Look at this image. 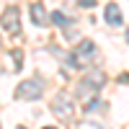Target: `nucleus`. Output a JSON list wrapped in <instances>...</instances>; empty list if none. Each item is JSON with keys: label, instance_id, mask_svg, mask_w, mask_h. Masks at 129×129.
<instances>
[{"label": "nucleus", "instance_id": "obj_1", "mask_svg": "<svg viewBox=\"0 0 129 129\" xmlns=\"http://www.w3.org/2000/svg\"><path fill=\"white\" fill-rule=\"evenodd\" d=\"M16 98H21V101H36V98H41V83H36V80H23V83H18Z\"/></svg>", "mask_w": 129, "mask_h": 129}, {"label": "nucleus", "instance_id": "obj_2", "mask_svg": "<svg viewBox=\"0 0 129 129\" xmlns=\"http://www.w3.org/2000/svg\"><path fill=\"white\" fill-rule=\"evenodd\" d=\"M0 26H3L5 31H10V34H16V31L21 28V10L18 8H5L3 16H0Z\"/></svg>", "mask_w": 129, "mask_h": 129}, {"label": "nucleus", "instance_id": "obj_3", "mask_svg": "<svg viewBox=\"0 0 129 129\" xmlns=\"http://www.w3.org/2000/svg\"><path fill=\"white\" fill-rule=\"evenodd\" d=\"M52 109H54V114H59L62 119H70L72 111H75V106H72V98L67 93H57V98L54 103H52Z\"/></svg>", "mask_w": 129, "mask_h": 129}, {"label": "nucleus", "instance_id": "obj_4", "mask_svg": "<svg viewBox=\"0 0 129 129\" xmlns=\"http://www.w3.org/2000/svg\"><path fill=\"white\" fill-rule=\"evenodd\" d=\"M93 54H95V44H93L90 39H83V41H80V47H78V52H75V59H72V62H75V64H80L83 59H90Z\"/></svg>", "mask_w": 129, "mask_h": 129}, {"label": "nucleus", "instance_id": "obj_5", "mask_svg": "<svg viewBox=\"0 0 129 129\" xmlns=\"http://www.w3.org/2000/svg\"><path fill=\"white\" fill-rule=\"evenodd\" d=\"M103 16H106V21H109L111 26H121L124 23V16H121V10H119V5L116 3H109L103 8Z\"/></svg>", "mask_w": 129, "mask_h": 129}, {"label": "nucleus", "instance_id": "obj_6", "mask_svg": "<svg viewBox=\"0 0 129 129\" xmlns=\"http://www.w3.org/2000/svg\"><path fill=\"white\" fill-rule=\"evenodd\" d=\"M31 21H34L36 26H44V23H47V10H44L41 3H34V5H31Z\"/></svg>", "mask_w": 129, "mask_h": 129}, {"label": "nucleus", "instance_id": "obj_7", "mask_svg": "<svg viewBox=\"0 0 129 129\" xmlns=\"http://www.w3.org/2000/svg\"><path fill=\"white\" fill-rule=\"evenodd\" d=\"M85 80H88V83L93 85V88H101V85L106 83V75H103L101 70H90L88 75H85Z\"/></svg>", "mask_w": 129, "mask_h": 129}, {"label": "nucleus", "instance_id": "obj_8", "mask_svg": "<svg viewBox=\"0 0 129 129\" xmlns=\"http://www.w3.org/2000/svg\"><path fill=\"white\" fill-rule=\"evenodd\" d=\"M52 21H54V23H59V26H67V23H70V21L64 18L62 13H54V16H52Z\"/></svg>", "mask_w": 129, "mask_h": 129}, {"label": "nucleus", "instance_id": "obj_9", "mask_svg": "<svg viewBox=\"0 0 129 129\" xmlns=\"http://www.w3.org/2000/svg\"><path fill=\"white\" fill-rule=\"evenodd\" d=\"M13 62H16V67H21V54L18 52H13Z\"/></svg>", "mask_w": 129, "mask_h": 129}, {"label": "nucleus", "instance_id": "obj_10", "mask_svg": "<svg viewBox=\"0 0 129 129\" xmlns=\"http://www.w3.org/2000/svg\"><path fill=\"white\" fill-rule=\"evenodd\" d=\"M44 129H54V126H44Z\"/></svg>", "mask_w": 129, "mask_h": 129}, {"label": "nucleus", "instance_id": "obj_11", "mask_svg": "<svg viewBox=\"0 0 129 129\" xmlns=\"http://www.w3.org/2000/svg\"><path fill=\"white\" fill-rule=\"evenodd\" d=\"M18 129H26V126H18Z\"/></svg>", "mask_w": 129, "mask_h": 129}]
</instances>
